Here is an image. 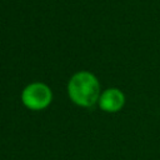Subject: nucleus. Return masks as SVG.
<instances>
[{"mask_svg": "<svg viewBox=\"0 0 160 160\" xmlns=\"http://www.w3.org/2000/svg\"><path fill=\"white\" fill-rule=\"evenodd\" d=\"M98 104L105 112H116L125 105V94L118 88H109L100 94Z\"/></svg>", "mask_w": 160, "mask_h": 160, "instance_id": "obj_3", "label": "nucleus"}, {"mask_svg": "<svg viewBox=\"0 0 160 160\" xmlns=\"http://www.w3.org/2000/svg\"><path fill=\"white\" fill-rule=\"evenodd\" d=\"M52 101V91L44 82H31L21 91V102L32 111L46 109Z\"/></svg>", "mask_w": 160, "mask_h": 160, "instance_id": "obj_2", "label": "nucleus"}, {"mask_svg": "<svg viewBox=\"0 0 160 160\" xmlns=\"http://www.w3.org/2000/svg\"><path fill=\"white\" fill-rule=\"evenodd\" d=\"M68 94L75 105L91 108L100 98V82L92 72L78 71L68 82Z\"/></svg>", "mask_w": 160, "mask_h": 160, "instance_id": "obj_1", "label": "nucleus"}]
</instances>
